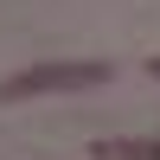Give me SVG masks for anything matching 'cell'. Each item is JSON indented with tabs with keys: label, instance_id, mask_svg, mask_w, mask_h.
<instances>
[{
	"label": "cell",
	"instance_id": "obj_1",
	"mask_svg": "<svg viewBox=\"0 0 160 160\" xmlns=\"http://www.w3.org/2000/svg\"><path fill=\"white\" fill-rule=\"evenodd\" d=\"M109 64L102 58H45L26 64L19 77H0V102H32V96H77V90H102Z\"/></svg>",
	"mask_w": 160,
	"mask_h": 160
},
{
	"label": "cell",
	"instance_id": "obj_2",
	"mask_svg": "<svg viewBox=\"0 0 160 160\" xmlns=\"http://www.w3.org/2000/svg\"><path fill=\"white\" fill-rule=\"evenodd\" d=\"M90 160H160V135H102L90 141Z\"/></svg>",
	"mask_w": 160,
	"mask_h": 160
},
{
	"label": "cell",
	"instance_id": "obj_3",
	"mask_svg": "<svg viewBox=\"0 0 160 160\" xmlns=\"http://www.w3.org/2000/svg\"><path fill=\"white\" fill-rule=\"evenodd\" d=\"M148 77H154V83H160V58H148Z\"/></svg>",
	"mask_w": 160,
	"mask_h": 160
}]
</instances>
